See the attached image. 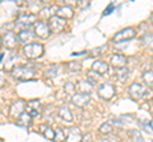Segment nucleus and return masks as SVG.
I'll use <instances>...</instances> for the list:
<instances>
[{"label": "nucleus", "instance_id": "1", "mask_svg": "<svg viewBox=\"0 0 153 142\" xmlns=\"http://www.w3.org/2000/svg\"><path fill=\"white\" fill-rule=\"evenodd\" d=\"M23 53L28 59H37L44 53V46L40 43H28L23 47Z\"/></svg>", "mask_w": 153, "mask_h": 142}, {"label": "nucleus", "instance_id": "27", "mask_svg": "<svg viewBox=\"0 0 153 142\" xmlns=\"http://www.w3.org/2000/svg\"><path fill=\"white\" fill-rule=\"evenodd\" d=\"M27 107H28V111H37V108L40 107V102L38 100H31V102H28Z\"/></svg>", "mask_w": 153, "mask_h": 142}, {"label": "nucleus", "instance_id": "2", "mask_svg": "<svg viewBox=\"0 0 153 142\" xmlns=\"http://www.w3.org/2000/svg\"><path fill=\"white\" fill-rule=\"evenodd\" d=\"M36 75V72L30 67H25V66H19V67L13 69V76L19 80H30Z\"/></svg>", "mask_w": 153, "mask_h": 142}, {"label": "nucleus", "instance_id": "20", "mask_svg": "<svg viewBox=\"0 0 153 142\" xmlns=\"http://www.w3.org/2000/svg\"><path fill=\"white\" fill-rule=\"evenodd\" d=\"M66 140V135L64 133V131L61 130V128H57L55 130V141L56 142H64Z\"/></svg>", "mask_w": 153, "mask_h": 142}, {"label": "nucleus", "instance_id": "16", "mask_svg": "<svg viewBox=\"0 0 153 142\" xmlns=\"http://www.w3.org/2000/svg\"><path fill=\"white\" fill-rule=\"evenodd\" d=\"M75 88H76V90H78L79 93L88 94L91 90H92L93 85H92V83H89V81H79L78 84L75 85Z\"/></svg>", "mask_w": 153, "mask_h": 142}, {"label": "nucleus", "instance_id": "34", "mask_svg": "<svg viewBox=\"0 0 153 142\" xmlns=\"http://www.w3.org/2000/svg\"><path fill=\"white\" fill-rule=\"evenodd\" d=\"M91 141H92V135L87 133V135L83 136V138H82V141H80V142H91Z\"/></svg>", "mask_w": 153, "mask_h": 142}, {"label": "nucleus", "instance_id": "18", "mask_svg": "<svg viewBox=\"0 0 153 142\" xmlns=\"http://www.w3.org/2000/svg\"><path fill=\"white\" fill-rule=\"evenodd\" d=\"M31 121H32V117H31V114L28 112H25L21 117L18 118V123L21 126H23V127H28V126H30Z\"/></svg>", "mask_w": 153, "mask_h": 142}, {"label": "nucleus", "instance_id": "6", "mask_svg": "<svg viewBox=\"0 0 153 142\" xmlns=\"http://www.w3.org/2000/svg\"><path fill=\"white\" fill-rule=\"evenodd\" d=\"M98 94H100V97L103 98V99H106V100L111 99L115 95V88H114V85L107 84V83L102 84L101 86H100V89H98Z\"/></svg>", "mask_w": 153, "mask_h": 142}, {"label": "nucleus", "instance_id": "29", "mask_svg": "<svg viewBox=\"0 0 153 142\" xmlns=\"http://www.w3.org/2000/svg\"><path fill=\"white\" fill-rule=\"evenodd\" d=\"M143 127H144V130L148 131V133H151V132H153V122H144V123H142Z\"/></svg>", "mask_w": 153, "mask_h": 142}, {"label": "nucleus", "instance_id": "28", "mask_svg": "<svg viewBox=\"0 0 153 142\" xmlns=\"http://www.w3.org/2000/svg\"><path fill=\"white\" fill-rule=\"evenodd\" d=\"M75 85L73 84V83H66V85H65V91L68 93V94H73L74 91H75Z\"/></svg>", "mask_w": 153, "mask_h": 142}, {"label": "nucleus", "instance_id": "11", "mask_svg": "<svg viewBox=\"0 0 153 142\" xmlns=\"http://www.w3.org/2000/svg\"><path fill=\"white\" fill-rule=\"evenodd\" d=\"M144 86H143L142 84H138V83H134L130 85V88H129V94H130V97L133 99H139L144 95Z\"/></svg>", "mask_w": 153, "mask_h": 142}, {"label": "nucleus", "instance_id": "22", "mask_svg": "<svg viewBox=\"0 0 153 142\" xmlns=\"http://www.w3.org/2000/svg\"><path fill=\"white\" fill-rule=\"evenodd\" d=\"M130 137H131V140L134 142H144V140H143V137L140 135V132L137 131V130H131L130 131Z\"/></svg>", "mask_w": 153, "mask_h": 142}, {"label": "nucleus", "instance_id": "9", "mask_svg": "<svg viewBox=\"0 0 153 142\" xmlns=\"http://www.w3.org/2000/svg\"><path fill=\"white\" fill-rule=\"evenodd\" d=\"M71 102H73L74 105L83 108L88 104L89 102V94H82V93H76L71 97Z\"/></svg>", "mask_w": 153, "mask_h": 142}, {"label": "nucleus", "instance_id": "25", "mask_svg": "<svg viewBox=\"0 0 153 142\" xmlns=\"http://www.w3.org/2000/svg\"><path fill=\"white\" fill-rule=\"evenodd\" d=\"M144 45L148 46L149 48H153V34H146L144 38H143Z\"/></svg>", "mask_w": 153, "mask_h": 142}, {"label": "nucleus", "instance_id": "10", "mask_svg": "<svg viewBox=\"0 0 153 142\" xmlns=\"http://www.w3.org/2000/svg\"><path fill=\"white\" fill-rule=\"evenodd\" d=\"M17 40H18V37L16 36V33L8 31V32H5V34L3 36V45L5 46L7 48H14L17 45Z\"/></svg>", "mask_w": 153, "mask_h": 142}, {"label": "nucleus", "instance_id": "19", "mask_svg": "<svg viewBox=\"0 0 153 142\" xmlns=\"http://www.w3.org/2000/svg\"><path fill=\"white\" fill-rule=\"evenodd\" d=\"M57 114H59V116L63 118V119H65V121H71V119H73V116H71L69 108H66V107L59 108V111H57Z\"/></svg>", "mask_w": 153, "mask_h": 142}, {"label": "nucleus", "instance_id": "23", "mask_svg": "<svg viewBox=\"0 0 153 142\" xmlns=\"http://www.w3.org/2000/svg\"><path fill=\"white\" fill-rule=\"evenodd\" d=\"M143 80L147 84H153V71H146L143 74Z\"/></svg>", "mask_w": 153, "mask_h": 142}, {"label": "nucleus", "instance_id": "31", "mask_svg": "<svg viewBox=\"0 0 153 142\" xmlns=\"http://www.w3.org/2000/svg\"><path fill=\"white\" fill-rule=\"evenodd\" d=\"M68 67L70 70H79L80 69V64L79 62H69L68 64Z\"/></svg>", "mask_w": 153, "mask_h": 142}, {"label": "nucleus", "instance_id": "5", "mask_svg": "<svg viewBox=\"0 0 153 142\" xmlns=\"http://www.w3.org/2000/svg\"><path fill=\"white\" fill-rule=\"evenodd\" d=\"M35 32L38 37L41 38H47L51 33V29H50V26L49 23L46 22H37L35 24Z\"/></svg>", "mask_w": 153, "mask_h": 142}, {"label": "nucleus", "instance_id": "8", "mask_svg": "<svg viewBox=\"0 0 153 142\" xmlns=\"http://www.w3.org/2000/svg\"><path fill=\"white\" fill-rule=\"evenodd\" d=\"M65 135H66V142H80L83 138L79 128H76V127L68 128L65 131Z\"/></svg>", "mask_w": 153, "mask_h": 142}, {"label": "nucleus", "instance_id": "32", "mask_svg": "<svg viewBox=\"0 0 153 142\" xmlns=\"http://www.w3.org/2000/svg\"><path fill=\"white\" fill-rule=\"evenodd\" d=\"M114 8H115L114 4H108V7L105 9V12H103V15H108V14H111L112 10H114Z\"/></svg>", "mask_w": 153, "mask_h": 142}, {"label": "nucleus", "instance_id": "33", "mask_svg": "<svg viewBox=\"0 0 153 142\" xmlns=\"http://www.w3.org/2000/svg\"><path fill=\"white\" fill-rule=\"evenodd\" d=\"M143 97H144L146 99L153 98V90H152V89H147V90L144 91V95H143Z\"/></svg>", "mask_w": 153, "mask_h": 142}, {"label": "nucleus", "instance_id": "21", "mask_svg": "<svg viewBox=\"0 0 153 142\" xmlns=\"http://www.w3.org/2000/svg\"><path fill=\"white\" fill-rule=\"evenodd\" d=\"M128 75H129V70L126 67H124V69H119L117 70L116 76H117V79L120 80V81H125L126 78H128Z\"/></svg>", "mask_w": 153, "mask_h": 142}, {"label": "nucleus", "instance_id": "15", "mask_svg": "<svg viewBox=\"0 0 153 142\" xmlns=\"http://www.w3.org/2000/svg\"><path fill=\"white\" fill-rule=\"evenodd\" d=\"M92 70L100 75H103L108 71V65L106 62H103V61H96L92 65Z\"/></svg>", "mask_w": 153, "mask_h": 142}, {"label": "nucleus", "instance_id": "4", "mask_svg": "<svg viewBox=\"0 0 153 142\" xmlns=\"http://www.w3.org/2000/svg\"><path fill=\"white\" fill-rule=\"evenodd\" d=\"M133 37H135V31L133 28H125V29L120 31L119 33L114 36V42L116 43H120L123 41H128V40H131Z\"/></svg>", "mask_w": 153, "mask_h": 142}, {"label": "nucleus", "instance_id": "35", "mask_svg": "<svg viewBox=\"0 0 153 142\" xmlns=\"http://www.w3.org/2000/svg\"><path fill=\"white\" fill-rule=\"evenodd\" d=\"M28 113L31 114L32 118H33V117H38V112H37V111H28Z\"/></svg>", "mask_w": 153, "mask_h": 142}, {"label": "nucleus", "instance_id": "7", "mask_svg": "<svg viewBox=\"0 0 153 142\" xmlns=\"http://www.w3.org/2000/svg\"><path fill=\"white\" fill-rule=\"evenodd\" d=\"M33 23H36V15L31 13H26V14H21L18 18V26L23 27V29H27L26 27H30Z\"/></svg>", "mask_w": 153, "mask_h": 142}, {"label": "nucleus", "instance_id": "37", "mask_svg": "<svg viewBox=\"0 0 153 142\" xmlns=\"http://www.w3.org/2000/svg\"><path fill=\"white\" fill-rule=\"evenodd\" d=\"M102 142H110V141H106V140H105V141H102Z\"/></svg>", "mask_w": 153, "mask_h": 142}, {"label": "nucleus", "instance_id": "36", "mask_svg": "<svg viewBox=\"0 0 153 142\" xmlns=\"http://www.w3.org/2000/svg\"><path fill=\"white\" fill-rule=\"evenodd\" d=\"M49 10H50L49 8H46V9H42V15H46V17H49V15H50Z\"/></svg>", "mask_w": 153, "mask_h": 142}, {"label": "nucleus", "instance_id": "30", "mask_svg": "<svg viewBox=\"0 0 153 142\" xmlns=\"http://www.w3.org/2000/svg\"><path fill=\"white\" fill-rule=\"evenodd\" d=\"M56 70H57V67L54 65V66H51V67L46 71V76H49V78H51V76H55L56 75Z\"/></svg>", "mask_w": 153, "mask_h": 142}, {"label": "nucleus", "instance_id": "3", "mask_svg": "<svg viewBox=\"0 0 153 142\" xmlns=\"http://www.w3.org/2000/svg\"><path fill=\"white\" fill-rule=\"evenodd\" d=\"M65 24H66V19H64V18H60L57 15L51 17L49 19V26H50L51 32H55V33L61 32L64 29Z\"/></svg>", "mask_w": 153, "mask_h": 142}, {"label": "nucleus", "instance_id": "26", "mask_svg": "<svg viewBox=\"0 0 153 142\" xmlns=\"http://www.w3.org/2000/svg\"><path fill=\"white\" fill-rule=\"evenodd\" d=\"M45 137H46V138H49V140H55V130L50 128V127H46Z\"/></svg>", "mask_w": 153, "mask_h": 142}, {"label": "nucleus", "instance_id": "12", "mask_svg": "<svg viewBox=\"0 0 153 142\" xmlns=\"http://www.w3.org/2000/svg\"><path fill=\"white\" fill-rule=\"evenodd\" d=\"M25 108H26V104L23 100H17L16 103L12 104L10 109H9V113H10L12 116H16V117H21L23 113H25Z\"/></svg>", "mask_w": 153, "mask_h": 142}, {"label": "nucleus", "instance_id": "17", "mask_svg": "<svg viewBox=\"0 0 153 142\" xmlns=\"http://www.w3.org/2000/svg\"><path fill=\"white\" fill-rule=\"evenodd\" d=\"M57 17H60V18H64V19H66V18H71L73 17V10H71V8L70 7H61L57 9Z\"/></svg>", "mask_w": 153, "mask_h": 142}, {"label": "nucleus", "instance_id": "14", "mask_svg": "<svg viewBox=\"0 0 153 142\" xmlns=\"http://www.w3.org/2000/svg\"><path fill=\"white\" fill-rule=\"evenodd\" d=\"M33 38H35V33L31 29H22L18 33V40L26 45H28V42H31Z\"/></svg>", "mask_w": 153, "mask_h": 142}, {"label": "nucleus", "instance_id": "24", "mask_svg": "<svg viewBox=\"0 0 153 142\" xmlns=\"http://www.w3.org/2000/svg\"><path fill=\"white\" fill-rule=\"evenodd\" d=\"M112 131V127L110 123H103V124L100 127V132H101L102 135H106V133H110V132Z\"/></svg>", "mask_w": 153, "mask_h": 142}, {"label": "nucleus", "instance_id": "13", "mask_svg": "<svg viewBox=\"0 0 153 142\" xmlns=\"http://www.w3.org/2000/svg\"><path fill=\"white\" fill-rule=\"evenodd\" d=\"M128 64V59L124 55H114L111 57V65L115 66L117 70L119 69H124Z\"/></svg>", "mask_w": 153, "mask_h": 142}]
</instances>
